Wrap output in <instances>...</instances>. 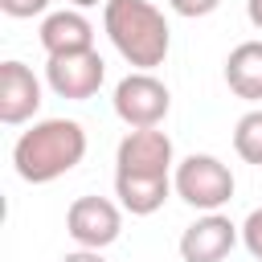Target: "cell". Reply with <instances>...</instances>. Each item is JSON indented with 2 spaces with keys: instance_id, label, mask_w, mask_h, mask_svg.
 Wrapping results in <instances>:
<instances>
[{
  "instance_id": "7",
  "label": "cell",
  "mask_w": 262,
  "mask_h": 262,
  "mask_svg": "<svg viewBox=\"0 0 262 262\" xmlns=\"http://www.w3.org/2000/svg\"><path fill=\"white\" fill-rule=\"evenodd\" d=\"M172 172V139L156 127L127 131L115 151V176H168Z\"/></svg>"
},
{
  "instance_id": "5",
  "label": "cell",
  "mask_w": 262,
  "mask_h": 262,
  "mask_svg": "<svg viewBox=\"0 0 262 262\" xmlns=\"http://www.w3.org/2000/svg\"><path fill=\"white\" fill-rule=\"evenodd\" d=\"M66 233L78 242V250H106L123 233V213L106 196H78L66 209Z\"/></svg>"
},
{
  "instance_id": "6",
  "label": "cell",
  "mask_w": 262,
  "mask_h": 262,
  "mask_svg": "<svg viewBox=\"0 0 262 262\" xmlns=\"http://www.w3.org/2000/svg\"><path fill=\"white\" fill-rule=\"evenodd\" d=\"M106 78V61L98 57V49H86V53H61V57H49L45 66V82L57 98H70V102H86L98 94Z\"/></svg>"
},
{
  "instance_id": "16",
  "label": "cell",
  "mask_w": 262,
  "mask_h": 262,
  "mask_svg": "<svg viewBox=\"0 0 262 262\" xmlns=\"http://www.w3.org/2000/svg\"><path fill=\"white\" fill-rule=\"evenodd\" d=\"M168 4H172L176 16H188V20H192V16H209L221 0H168Z\"/></svg>"
},
{
  "instance_id": "3",
  "label": "cell",
  "mask_w": 262,
  "mask_h": 262,
  "mask_svg": "<svg viewBox=\"0 0 262 262\" xmlns=\"http://www.w3.org/2000/svg\"><path fill=\"white\" fill-rule=\"evenodd\" d=\"M172 188H176V196H180L184 205H192V209H201V213H217V209L229 205V196H233V172H229V164H221L217 156L192 151V156H184V160L176 164Z\"/></svg>"
},
{
  "instance_id": "17",
  "label": "cell",
  "mask_w": 262,
  "mask_h": 262,
  "mask_svg": "<svg viewBox=\"0 0 262 262\" xmlns=\"http://www.w3.org/2000/svg\"><path fill=\"white\" fill-rule=\"evenodd\" d=\"M61 262H106V258H102L98 250H70Z\"/></svg>"
},
{
  "instance_id": "14",
  "label": "cell",
  "mask_w": 262,
  "mask_h": 262,
  "mask_svg": "<svg viewBox=\"0 0 262 262\" xmlns=\"http://www.w3.org/2000/svg\"><path fill=\"white\" fill-rule=\"evenodd\" d=\"M242 242H246V250L262 262V209H254V213L242 221Z\"/></svg>"
},
{
  "instance_id": "12",
  "label": "cell",
  "mask_w": 262,
  "mask_h": 262,
  "mask_svg": "<svg viewBox=\"0 0 262 262\" xmlns=\"http://www.w3.org/2000/svg\"><path fill=\"white\" fill-rule=\"evenodd\" d=\"M168 192H172V176H115V196L135 217H151L156 209H164Z\"/></svg>"
},
{
  "instance_id": "10",
  "label": "cell",
  "mask_w": 262,
  "mask_h": 262,
  "mask_svg": "<svg viewBox=\"0 0 262 262\" xmlns=\"http://www.w3.org/2000/svg\"><path fill=\"white\" fill-rule=\"evenodd\" d=\"M41 49L49 57H61V53H86L94 49V25L82 16V8H61V12H49L41 20Z\"/></svg>"
},
{
  "instance_id": "11",
  "label": "cell",
  "mask_w": 262,
  "mask_h": 262,
  "mask_svg": "<svg viewBox=\"0 0 262 262\" xmlns=\"http://www.w3.org/2000/svg\"><path fill=\"white\" fill-rule=\"evenodd\" d=\"M225 86L246 102H262V41H242L229 49Z\"/></svg>"
},
{
  "instance_id": "9",
  "label": "cell",
  "mask_w": 262,
  "mask_h": 262,
  "mask_svg": "<svg viewBox=\"0 0 262 262\" xmlns=\"http://www.w3.org/2000/svg\"><path fill=\"white\" fill-rule=\"evenodd\" d=\"M41 111V82L25 61H0V123L20 127Z\"/></svg>"
},
{
  "instance_id": "13",
  "label": "cell",
  "mask_w": 262,
  "mask_h": 262,
  "mask_svg": "<svg viewBox=\"0 0 262 262\" xmlns=\"http://www.w3.org/2000/svg\"><path fill=\"white\" fill-rule=\"evenodd\" d=\"M233 151H237L246 164L262 168V106H258V111H246V115L237 119V127H233Z\"/></svg>"
},
{
  "instance_id": "1",
  "label": "cell",
  "mask_w": 262,
  "mask_h": 262,
  "mask_svg": "<svg viewBox=\"0 0 262 262\" xmlns=\"http://www.w3.org/2000/svg\"><path fill=\"white\" fill-rule=\"evenodd\" d=\"M86 156V131L78 119H41L12 143V168L29 184H49L74 172Z\"/></svg>"
},
{
  "instance_id": "8",
  "label": "cell",
  "mask_w": 262,
  "mask_h": 262,
  "mask_svg": "<svg viewBox=\"0 0 262 262\" xmlns=\"http://www.w3.org/2000/svg\"><path fill=\"white\" fill-rule=\"evenodd\" d=\"M237 225L221 213H205L196 217L184 233H180V258L184 262H225L229 250L237 246Z\"/></svg>"
},
{
  "instance_id": "15",
  "label": "cell",
  "mask_w": 262,
  "mask_h": 262,
  "mask_svg": "<svg viewBox=\"0 0 262 262\" xmlns=\"http://www.w3.org/2000/svg\"><path fill=\"white\" fill-rule=\"evenodd\" d=\"M0 8L8 16H16V20H25V16H41L49 8V0H0Z\"/></svg>"
},
{
  "instance_id": "18",
  "label": "cell",
  "mask_w": 262,
  "mask_h": 262,
  "mask_svg": "<svg viewBox=\"0 0 262 262\" xmlns=\"http://www.w3.org/2000/svg\"><path fill=\"white\" fill-rule=\"evenodd\" d=\"M246 16H250V25L262 33V0H246Z\"/></svg>"
},
{
  "instance_id": "4",
  "label": "cell",
  "mask_w": 262,
  "mask_h": 262,
  "mask_svg": "<svg viewBox=\"0 0 262 262\" xmlns=\"http://www.w3.org/2000/svg\"><path fill=\"white\" fill-rule=\"evenodd\" d=\"M111 102H115V115H119L131 131L160 127V123L168 119V111H172L168 86H164L156 74H147V70H131L127 78H119Z\"/></svg>"
},
{
  "instance_id": "19",
  "label": "cell",
  "mask_w": 262,
  "mask_h": 262,
  "mask_svg": "<svg viewBox=\"0 0 262 262\" xmlns=\"http://www.w3.org/2000/svg\"><path fill=\"white\" fill-rule=\"evenodd\" d=\"M70 4H74V8H90V4H98V0H70ZM102 4H106V0H102Z\"/></svg>"
},
{
  "instance_id": "2",
  "label": "cell",
  "mask_w": 262,
  "mask_h": 262,
  "mask_svg": "<svg viewBox=\"0 0 262 262\" xmlns=\"http://www.w3.org/2000/svg\"><path fill=\"white\" fill-rule=\"evenodd\" d=\"M102 29H106L111 45L119 49V57L147 74L156 66H164V57L172 49V29L151 0H106Z\"/></svg>"
}]
</instances>
